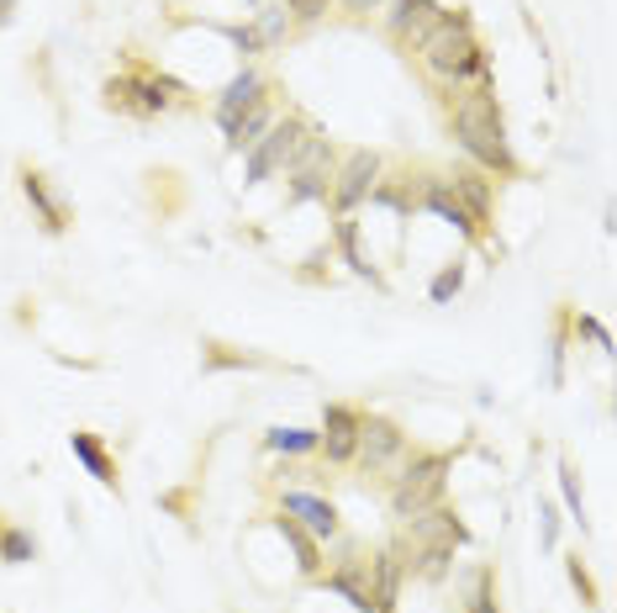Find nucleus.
<instances>
[{"instance_id":"c756f323","label":"nucleus","mask_w":617,"mask_h":613,"mask_svg":"<svg viewBox=\"0 0 617 613\" xmlns=\"http://www.w3.org/2000/svg\"><path fill=\"white\" fill-rule=\"evenodd\" d=\"M222 37L233 43L237 54H243V59H254V54H265V48H259V37H254V27H222Z\"/></svg>"},{"instance_id":"9b49d317","label":"nucleus","mask_w":617,"mask_h":613,"mask_svg":"<svg viewBox=\"0 0 617 613\" xmlns=\"http://www.w3.org/2000/svg\"><path fill=\"white\" fill-rule=\"evenodd\" d=\"M449 190H454V201L470 212V222L480 228V239H486V233H491V201H497L491 181H486L480 170H454V175H449Z\"/></svg>"},{"instance_id":"c9c22d12","label":"nucleus","mask_w":617,"mask_h":613,"mask_svg":"<svg viewBox=\"0 0 617 613\" xmlns=\"http://www.w3.org/2000/svg\"><path fill=\"white\" fill-rule=\"evenodd\" d=\"M248 5H265V0H248Z\"/></svg>"},{"instance_id":"c85d7f7f","label":"nucleus","mask_w":617,"mask_h":613,"mask_svg":"<svg viewBox=\"0 0 617 613\" xmlns=\"http://www.w3.org/2000/svg\"><path fill=\"white\" fill-rule=\"evenodd\" d=\"M575 334H581V338H591V344H596L602 355H613V334H607V328H602L596 317H586V312H581V317H575Z\"/></svg>"},{"instance_id":"412c9836","label":"nucleus","mask_w":617,"mask_h":613,"mask_svg":"<svg viewBox=\"0 0 617 613\" xmlns=\"http://www.w3.org/2000/svg\"><path fill=\"white\" fill-rule=\"evenodd\" d=\"M0 560H5V566H27V560H37V534L0 519Z\"/></svg>"},{"instance_id":"20e7f679","label":"nucleus","mask_w":617,"mask_h":613,"mask_svg":"<svg viewBox=\"0 0 617 613\" xmlns=\"http://www.w3.org/2000/svg\"><path fill=\"white\" fill-rule=\"evenodd\" d=\"M306 138H312V123L306 117H275L269 132L248 149V170H243V185H265L275 170H286L295 153L306 149Z\"/></svg>"},{"instance_id":"4468645a","label":"nucleus","mask_w":617,"mask_h":613,"mask_svg":"<svg viewBox=\"0 0 617 613\" xmlns=\"http://www.w3.org/2000/svg\"><path fill=\"white\" fill-rule=\"evenodd\" d=\"M269 85H265V74L259 69H237L233 80L222 85V95H217V127H228L237 117V112H248L254 101H265Z\"/></svg>"},{"instance_id":"dca6fc26","label":"nucleus","mask_w":617,"mask_h":613,"mask_svg":"<svg viewBox=\"0 0 617 613\" xmlns=\"http://www.w3.org/2000/svg\"><path fill=\"white\" fill-rule=\"evenodd\" d=\"M69 450H74V460L85 465V471H90V476H95V482H101V487H112V491L121 487V476H117V460L106 455V444H101L95 433L74 429V433H69Z\"/></svg>"},{"instance_id":"473e14b6","label":"nucleus","mask_w":617,"mask_h":613,"mask_svg":"<svg viewBox=\"0 0 617 613\" xmlns=\"http://www.w3.org/2000/svg\"><path fill=\"white\" fill-rule=\"evenodd\" d=\"M570 582H575V592H581L591 609H596V582L586 577V566H581V560H570Z\"/></svg>"},{"instance_id":"2eb2a0df","label":"nucleus","mask_w":617,"mask_h":613,"mask_svg":"<svg viewBox=\"0 0 617 613\" xmlns=\"http://www.w3.org/2000/svg\"><path fill=\"white\" fill-rule=\"evenodd\" d=\"M401 571H407V545H391V551L370 555V582H375V613L396 609V592H401Z\"/></svg>"},{"instance_id":"7ed1b4c3","label":"nucleus","mask_w":617,"mask_h":613,"mask_svg":"<svg viewBox=\"0 0 617 613\" xmlns=\"http://www.w3.org/2000/svg\"><path fill=\"white\" fill-rule=\"evenodd\" d=\"M449 471H454V460L443 455V450L411 455L407 465H401V476H391V513L407 523V519H417V513H428L433 502H443Z\"/></svg>"},{"instance_id":"cd10ccee","label":"nucleus","mask_w":617,"mask_h":613,"mask_svg":"<svg viewBox=\"0 0 617 613\" xmlns=\"http://www.w3.org/2000/svg\"><path fill=\"white\" fill-rule=\"evenodd\" d=\"M538 545H544V551H555V545H559V513H555V502H538Z\"/></svg>"},{"instance_id":"a211bd4d","label":"nucleus","mask_w":617,"mask_h":613,"mask_svg":"<svg viewBox=\"0 0 617 613\" xmlns=\"http://www.w3.org/2000/svg\"><path fill=\"white\" fill-rule=\"evenodd\" d=\"M269 123H275V106H269V95H265V101H254L248 112H237L233 123L222 127V132H228V149H254L269 132Z\"/></svg>"},{"instance_id":"9d476101","label":"nucleus","mask_w":617,"mask_h":613,"mask_svg":"<svg viewBox=\"0 0 617 613\" xmlns=\"http://www.w3.org/2000/svg\"><path fill=\"white\" fill-rule=\"evenodd\" d=\"M280 513H291L317 545H323V540H338V508H333L327 497H317V491H280Z\"/></svg>"},{"instance_id":"f257e3e1","label":"nucleus","mask_w":617,"mask_h":613,"mask_svg":"<svg viewBox=\"0 0 617 613\" xmlns=\"http://www.w3.org/2000/svg\"><path fill=\"white\" fill-rule=\"evenodd\" d=\"M454 138H459V149L470 153L475 164H486V170H497V175H517V153L507 143L501 106L486 85L454 101Z\"/></svg>"},{"instance_id":"bb28decb","label":"nucleus","mask_w":617,"mask_h":613,"mask_svg":"<svg viewBox=\"0 0 617 613\" xmlns=\"http://www.w3.org/2000/svg\"><path fill=\"white\" fill-rule=\"evenodd\" d=\"M559 491H564V508L575 513V523L586 529V497H581V476H575L570 460H559Z\"/></svg>"},{"instance_id":"39448f33","label":"nucleus","mask_w":617,"mask_h":613,"mask_svg":"<svg viewBox=\"0 0 617 613\" xmlns=\"http://www.w3.org/2000/svg\"><path fill=\"white\" fill-rule=\"evenodd\" d=\"M286 170H291V201H327V190H333V143L312 132L306 149L295 153Z\"/></svg>"},{"instance_id":"1a4fd4ad","label":"nucleus","mask_w":617,"mask_h":613,"mask_svg":"<svg viewBox=\"0 0 617 613\" xmlns=\"http://www.w3.org/2000/svg\"><path fill=\"white\" fill-rule=\"evenodd\" d=\"M327 592H338L353 613H375V582H370V560L364 555H344L323 577Z\"/></svg>"},{"instance_id":"f03ea898","label":"nucleus","mask_w":617,"mask_h":613,"mask_svg":"<svg viewBox=\"0 0 617 613\" xmlns=\"http://www.w3.org/2000/svg\"><path fill=\"white\" fill-rule=\"evenodd\" d=\"M422 63L439 74V80H449V85H459V80H486V48L475 43V27L470 16H439L433 27L422 32Z\"/></svg>"},{"instance_id":"aec40b11","label":"nucleus","mask_w":617,"mask_h":613,"mask_svg":"<svg viewBox=\"0 0 617 613\" xmlns=\"http://www.w3.org/2000/svg\"><path fill=\"white\" fill-rule=\"evenodd\" d=\"M439 22V0H391V32L396 37H422V32Z\"/></svg>"},{"instance_id":"6e6552de","label":"nucleus","mask_w":617,"mask_h":613,"mask_svg":"<svg viewBox=\"0 0 617 613\" xmlns=\"http://www.w3.org/2000/svg\"><path fill=\"white\" fill-rule=\"evenodd\" d=\"M359 407H349V402H327L323 413V433H317V450H323L333 465H349L353 450H359Z\"/></svg>"},{"instance_id":"7c9ffc66","label":"nucleus","mask_w":617,"mask_h":613,"mask_svg":"<svg viewBox=\"0 0 617 613\" xmlns=\"http://www.w3.org/2000/svg\"><path fill=\"white\" fill-rule=\"evenodd\" d=\"M549 386H564V328L549 344Z\"/></svg>"},{"instance_id":"f3484780","label":"nucleus","mask_w":617,"mask_h":613,"mask_svg":"<svg viewBox=\"0 0 617 613\" xmlns=\"http://www.w3.org/2000/svg\"><path fill=\"white\" fill-rule=\"evenodd\" d=\"M422 212H439L449 228H459L465 239H480V228L470 222V212L454 201V190H449V181H428L422 185Z\"/></svg>"},{"instance_id":"b1692460","label":"nucleus","mask_w":617,"mask_h":613,"mask_svg":"<svg viewBox=\"0 0 617 613\" xmlns=\"http://www.w3.org/2000/svg\"><path fill=\"white\" fill-rule=\"evenodd\" d=\"M286 32H291V11H286V0H280V5H259V16H254V37H259V48H280Z\"/></svg>"},{"instance_id":"393cba45","label":"nucleus","mask_w":617,"mask_h":613,"mask_svg":"<svg viewBox=\"0 0 617 613\" xmlns=\"http://www.w3.org/2000/svg\"><path fill=\"white\" fill-rule=\"evenodd\" d=\"M265 450H275V455H312L317 450V429H269Z\"/></svg>"},{"instance_id":"72a5a7b5","label":"nucleus","mask_w":617,"mask_h":613,"mask_svg":"<svg viewBox=\"0 0 617 613\" xmlns=\"http://www.w3.org/2000/svg\"><path fill=\"white\" fill-rule=\"evenodd\" d=\"M344 11H353V16H364V11H381L385 0H338Z\"/></svg>"},{"instance_id":"0eeeda50","label":"nucleus","mask_w":617,"mask_h":613,"mask_svg":"<svg viewBox=\"0 0 617 613\" xmlns=\"http://www.w3.org/2000/svg\"><path fill=\"white\" fill-rule=\"evenodd\" d=\"M401 455H407L401 424H391L381 413H364V418H359V450H353V460H359L364 471H391Z\"/></svg>"},{"instance_id":"423d86ee","label":"nucleus","mask_w":617,"mask_h":613,"mask_svg":"<svg viewBox=\"0 0 617 613\" xmlns=\"http://www.w3.org/2000/svg\"><path fill=\"white\" fill-rule=\"evenodd\" d=\"M381 185V153L375 149H353L349 159H344V170L333 175V207H338V217H349L353 207H364L370 201V190Z\"/></svg>"},{"instance_id":"4be33fe9","label":"nucleus","mask_w":617,"mask_h":613,"mask_svg":"<svg viewBox=\"0 0 617 613\" xmlns=\"http://www.w3.org/2000/svg\"><path fill=\"white\" fill-rule=\"evenodd\" d=\"M465 613H501L497 609V571L491 566H475L470 582H465Z\"/></svg>"},{"instance_id":"f704fd0d","label":"nucleus","mask_w":617,"mask_h":613,"mask_svg":"<svg viewBox=\"0 0 617 613\" xmlns=\"http://www.w3.org/2000/svg\"><path fill=\"white\" fill-rule=\"evenodd\" d=\"M16 5H22V0H0V27H11V22H16Z\"/></svg>"},{"instance_id":"f8f14e48","label":"nucleus","mask_w":617,"mask_h":613,"mask_svg":"<svg viewBox=\"0 0 617 613\" xmlns=\"http://www.w3.org/2000/svg\"><path fill=\"white\" fill-rule=\"evenodd\" d=\"M22 196H27V207L37 212L43 233H54V239H59L63 228H69V207L59 201V190L48 185V175H43V170H22Z\"/></svg>"},{"instance_id":"a878e982","label":"nucleus","mask_w":617,"mask_h":613,"mask_svg":"<svg viewBox=\"0 0 617 613\" xmlns=\"http://www.w3.org/2000/svg\"><path fill=\"white\" fill-rule=\"evenodd\" d=\"M459 291H465V259H454V265H443L439 276H433V286H428V297H433V302H439V307H449V302H454V297H459Z\"/></svg>"},{"instance_id":"5701e85b","label":"nucleus","mask_w":617,"mask_h":613,"mask_svg":"<svg viewBox=\"0 0 617 613\" xmlns=\"http://www.w3.org/2000/svg\"><path fill=\"white\" fill-rule=\"evenodd\" d=\"M333 233H338L344 265H349L353 276H364V280H375V286H381V276L370 270V259H364V248H359V222H353V217H338V228H333Z\"/></svg>"},{"instance_id":"6ab92c4d","label":"nucleus","mask_w":617,"mask_h":613,"mask_svg":"<svg viewBox=\"0 0 617 613\" xmlns=\"http://www.w3.org/2000/svg\"><path fill=\"white\" fill-rule=\"evenodd\" d=\"M275 529H280V540H286V545L295 551L301 577H323V545H317V540H312V534H306V529H301L291 513H280V519H275Z\"/></svg>"},{"instance_id":"ddd939ff","label":"nucleus","mask_w":617,"mask_h":613,"mask_svg":"<svg viewBox=\"0 0 617 613\" xmlns=\"http://www.w3.org/2000/svg\"><path fill=\"white\" fill-rule=\"evenodd\" d=\"M411 523V540H417V551L422 545H470V529L459 523V513H449L443 502H433L428 513H417Z\"/></svg>"},{"instance_id":"2f4dec72","label":"nucleus","mask_w":617,"mask_h":613,"mask_svg":"<svg viewBox=\"0 0 617 613\" xmlns=\"http://www.w3.org/2000/svg\"><path fill=\"white\" fill-rule=\"evenodd\" d=\"M286 11H291L295 22H317L327 11V0H286Z\"/></svg>"}]
</instances>
